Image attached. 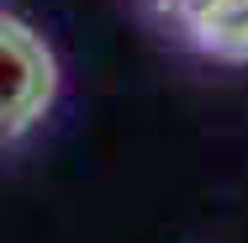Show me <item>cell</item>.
Segmentation results:
<instances>
[{"label":"cell","instance_id":"3957f363","mask_svg":"<svg viewBox=\"0 0 248 243\" xmlns=\"http://www.w3.org/2000/svg\"><path fill=\"white\" fill-rule=\"evenodd\" d=\"M206 5H217V0H164V11H174V16H185V21H190V16H201Z\"/></svg>","mask_w":248,"mask_h":243},{"label":"cell","instance_id":"7a4b0ae2","mask_svg":"<svg viewBox=\"0 0 248 243\" xmlns=\"http://www.w3.org/2000/svg\"><path fill=\"white\" fill-rule=\"evenodd\" d=\"M190 32L217 58H248V0H217L190 16Z\"/></svg>","mask_w":248,"mask_h":243},{"label":"cell","instance_id":"6da1fadb","mask_svg":"<svg viewBox=\"0 0 248 243\" xmlns=\"http://www.w3.org/2000/svg\"><path fill=\"white\" fill-rule=\"evenodd\" d=\"M53 90H58V74L43 37L16 16H0V143L27 132L53 106Z\"/></svg>","mask_w":248,"mask_h":243}]
</instances>
